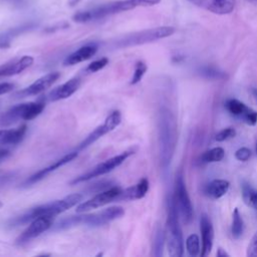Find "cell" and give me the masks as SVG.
<instances>
[{
    "instance_id": "d6986e66",
    "label": "cell",
    "mask_w": 257,
    "mask_h": 257,
    "mask_svg": "<svg viewBox=\"0 0 257 257\" xmlns=\"http://www.w3.org/2000/svg\"><path fill=\"white\" fill-rule=\"evenodd\" d=\"M79 85H80V79L78 77H73V78L69 79L68 81H66L65 83L54 88L48 94V98L51 101H56V100L67 98L78 89Z\"/></svg>"
},
{
    "instance_id": "7a4b0ae2",
    "label": "cell",
    "mask_w": 257,
    "mask_h": 257,
    "mask_svg": "<svg viewBox=\"0 0 257 257\" xmlns=\"http://www.w3.org/2000/svg\"><path fill=\"white\" fill-rule=\"evenodd\" d=\"M124 214V210L121 207L113 206L106 208L100 212L83 215H71L58 221L54 226V231L65 230L79 225H85L89 227H99L105 225L115 219L120 218Z\"/></svg>"
},
{
    "instance_id": "7402d4cb",
    "label": "cell",
    "mask_w": 257,
    "mask_h": 257,
    "mask_svg": "<svg viewBox=\"0 0 257 257\" xmlns=\"http://www.w3.org/2000/svg\"><path fill=\"white\" fill-rule=\"evenodd\" d=\"M229 182L222 179H216L211 181L206 187H205V194L211 199H219L223 197L228 189H229Z\"/></svg>"
},
{
    "instance_id": "7bdbcfd3",
    "label": "cell",
    "mask_w": 257,
    "mask_h": 257,
    "mask_svg": "<svg viewBox=\"0 0 257 257\" xmlns=\"http://www.w3.org/2000/svg\"><path fill=\"white\" fill-rule=\"evenodd\" d=\"M1 207H2V202L0 201V208H1Z\"/></svg>"
},
{
    "instance_id": "9a60e30c",
    "label": "cell",
    "mask_w": 257,
    "mask_h": 257,
    "mask_svg": "<svg viewBox=\"0 0 257 257\" xmlns=\"http://www.w3.org/2000/svg\"><path fill=\"white\" fill-rule=\"evenodd\" d=\"M77 151H74V152H70L66 155H64L63 157H61L60 159L56 160L55 162H53L51 165L39 170L38 172H36L35 174H33L32 176H30L24 183L25 186H28V185H32V184H35L36 182L42 180L43 178H45L48 174H50L51 172L55 171L56 169H59L60 167L66 165L67 163L71 162L73 159H75L77 157Z\"/></svg>"
},
{
    "instance_id": "1f68e13d",
    "label": "cell",
    "mask_w": 257,
    "mask_h": 257,
    "mask_svg": "<svg viewBox=\"0 0 257 257\" xmlns=\"http://www.w3.org/2000/svg\"><path fill=\"white\" fill-rule=\"evenodd\" d=\"M235 136H236V131L234 127H226L220 131L219 133H217V135L215 136V140L217 142H224L234 138Z\"/></svg>"
},
{
    "instance_id": "f1b7e54d",
    "label": "cell",
    "mask_w": 257,
    "mask_h": 257,
    "mask_svg": "<svg viewBox=\"0 0 257 257\" xmlns=\"http://www.w3.org/2000/svg\"><path fill=\"white\" fill-rule=\"evenodd\" d=\"M165 241H166L165 232L163 231L162 228H158L155 233V237H154V241H153V255L154 256L160 257L163 255Z\"/></svg>"
},
{
    "instance_id": "7c38bea8",
    "label": "cell",
    "mask_w": 257,
    "mask_h": 257,
    "mask_svg": "<svg viewBox=\"0 0 257 257\" xmlns=\"http://www.w3.org/2000/svg\"><path fill=\"white\" fill-rule=\"evenodd\" d=\"M226 109L234 116L241 118L249 125L257 123V112L236 98H230L225 102Z\"/></svg>"
},
{
    "instance_id": "ac0fdd59",
    "label": "cell",
    "mask_w": 257,
    "mask_h": 257,
    "mask_svg": "<svg viewBox=\"0 0 257 257\" xmlns=\"http://www.w3.org/2000/svg\"><path fill=\"white\" fill-rule=\"evenodd\" d=\"M33 63V57L29 55H24L20 59L12 60L8 63L0 66V77L3 76H12L18 74L28 68Z\"/></svg>"
},
{
    "instance_id": "8992f818",
    "label": "cell",
    "mask_w": 257,
    "mask_h": 257,
    "mask_svg": "<svg viewBox=\"0 0 257 257\" xmlns=\"http://www.w3.org/2000/svg\"><path fill=\"white\" fill-rule=\"evenodd\" d=\"M175 33V28L172 26H161L150 28L138 32L125 35L121 39L117 40L115 43L116 47H131L136 45H142L146 43H151L162 38H166Z\"/></svg>"
},
{
    "instance_id": "cb8c5ba5",
    "label": "cell",
    "mask_w": 257,
    "mask_h": 257,
    "mask_svg": "<svg viewBox=\"0 0 257 257\" xmlns=\"http://www.w3.org/2000/svg\"><path fill=\"white\" fill-rule=\"evenodd\" d=\"M45 107V102L42 99H39L34 102H26L25 108L23 111L22 119L30 120L39 115Z\"/></svg>"
},
{
    "instance_id": "d4e9b609",
    "label": "cell",
    "mask_w": 257,
    "mask_h": 257,
    "mask_svg": "<svg viewBox=\"0 0 257 257\" xmlns=\"http://www.w3.org/2000/svg\"><path fill=\"white\" fill-rule=\"evenodd\" d=\"M34 25L31 24V23H28V24H24V25H21L20 27H16V28H13L7 32H5L3 35L0 36V47L1 48H4V47H8L10 45V41L13 37H15L16 35L24 32V31H27L29 29H31Z\"/></svg>"
},
{
    "instance_id": "ffe728a7",
    "label": "cell",
    "mask_w": 257,
    "mask_h": 257,
    "mask_svg": "<svg viewBox=\"0 0 257 257\" xmlns=\"http://www.w3.org/2000/svg\"><path fill=\"white\" fill-rule=\"evenodd\" d=\"M97 51V46L95 44H87L81 46L76 51L69 54L63 61V65H74L76 63L82 62L91 58Z\"/></svg>"
},
{
    "instance_id": "5bb4252c",
    "label": "cell",
    "mask_w": 257,
    "mask_h": 257,
    "mask_svg": "<svg viewBox=\"0 0 257 257\" xmlns=\"http://www.w3.org/2000/svg\"><path fill=\"white\" fill-rule=\"evenodd\" d=\"M192 4L218 15L231 13L236 5V0H189Z\"/></svg>"
},
{
    "instance_id": "484cf974",
    "label": "cell",
    "mask_w": 257,
    "mask_h": 257,
    "mask_svg": "<svg viewBox=\"0 0 257 257\" xmlns=\"http://www.w3.org/2000/svg\"><path fill=\"white\" fill-rule=\"evenodd\" d=\"M242 197L245 204L257 211V190L253 189L249 184L242 185Z\"/></svg>"
},
{
    "instance_id": "83f0119b",
    "label": "cell",
    "mask_w": 257,
    "mask_h": 257,
    "mask_svg": "<svg viewBox=\"0 0 257 257\" xmlns=\"http://www.w3.org/2000/svg\"><path fill=\"white\" fill-rule=\"evenodd\" d=\"M243 231H244V222L239 210L236 208L234 209V212L232 215V226H231L232 236L235 239H238L243 234Z\"/></svg>"
},
{
    "instance_id": "ba28073f",
    "label": "cell",
    "mask_w": 257,
    "mask_h": 257,
    "mask_svg": "<svg viewBox=\"0 0 257 257\" xmlns=\"http://www.w3.org/2000/svg\"><path fill=\"white\" fill-rule=\"evenodd\" d=\"M174 200L183 222L185 224H189L193 218V207L185 185L182 172H179L176 175Z\"/></svg>"
},
{
    "instance_id": "e0dca14e",
    "label": "cell",
    "mask_w": 257,
    "mask_h": 257,
    "mask_svg": "<svg viewBox=\"0 0 257 257\" xmlns=\"http://www.w3.org/2000/svg\"><path fill=\"white\" fill-rule=\"evenodd\" d=\"M149 190V181L148 179H142L137 185L128 187L124 190H121L118 196L114 201H130V200H138L145 197Z\"/></svg>"
},
{
    "instance_id": "e575fe53",
    "label": "cell",
    "mask_w": 257,
    "mask_h": 257,
    "mask_svg": "<svg viewBox=\"0 0 257 257\" xmlns=\"http://www.w3.org/2000/svg\"><path fill=\"white\" fill-rule=\"evenodd\" d=\"M250 156H251V151L248 148H245V147L238 149L235 153V158L238 161H241V162L248 161Z\"/></svg>"
},
{
    "instance_id": "d590c367",
    "label": "cell",
    "mask_w": 257,
    "mask_h": 257,
    "mask_svg": "<svg viewBox=\"0 0 257 257\" xmlns=\"http://www.w3.org/2000/svg\"><path fill=\"white\" fill-rule=\"evenodd\" d=\"M202 74H204L205 76L209 77V78H221L224 76V74L222 72H219L218 70L212 68V67H205L204 69H202Z\"/></svg>"
},
{
    "instance_id": "4dcf8cb0",
    "label": "cell",
    "mask_w": 257,
    "mask_h": 257,
    "mask_svg": "<svg viewBox=\"0 0 257 257\" xmlns=\"http://www.w3.org/2000/svg\"><path fill=\"white\" fill-rule=\"evenodd\" d=\"M147 68H148L147 64L144 61H141V60L138 61L135 66V72L132 77L131 84H136L139 81H141V79L143 78V76L145 75V73L147 71Z\"/></svg>"
},
{
    "instance_id": "f546056e",
    "label": "cell",
    "mask_w": 257,
    "mask_h": 257,
    "mask_svg": "<svg viewBox=\"0 0 257 257\" xmlns=\"http://www.w3.org/2000/svg\"><path fill=\"white\" fill-rule=\"evenodd\" d=\"M186 249L191 256H197L200 253V240L196 234H191L186 240Z\"/></svg>"
},
{
    "instance_id": "277c9868",
    "label": "cell",
    "mask_w": 257,
    "mask_h": 257,
    "mask_svg": "<svg viewBox=\"0 0 257 257\" xmlns=\"http://www.w3.org/2000/svg\"><path fill=\"white\" fill-rule=\"evenodd\" d=\"M82 198H83V196L81 194L76 193V194L68 195L60 200H55V201H52V202H49V203H46L43 205L36 206L34 208H31L30 210H28L21 216L13 219V221H11V225L19 226L22 224H26L40 216L54 217L56 215H59L65 211H67L68 209L75 206L76 204H78L82 200Z\"/></svg>"
},
{
    "instance_id": "ee69618b",
    "label": "cell",
    "mask_w": 257,
    "mask_h": 257,
    "mask_svg": "<svg viewBox=\"0 0 257 257\" xmlns=\"http://www.w3.org/2000/svg\"><path fill=\"white\" fill-rule=\"evenodd\" d=\"M256 152H257V147H256Z\"/></svg>"
},
{
    "instance_id": "74e56055",
    "label": "cell",
    "mask_w": 257,
    "mask_h": 257,
    "mask_svg": "<svg viewBox=\"0 0 257 257\" xmlns=\"http://www.w3.org/2000/svg\"><path fill=\"white\" fill-rule=\"evenodd\" d=\"M217 256L218 257H229L230 255L223 248H219L217 251Z\"/></svg>"
},
{
    "instance_id": "30bf717a",
    "label": "cell",
    "mask_w": 257,
    "mask_h": 257,
    "mask_svg": "<svg viewBox=\"0 0 257 257\" xmlns=\"http://www.w3.org/2000/svg\"><path fill=\"white\" fill-rule=\"evenodd\" d=\"M121 189L113 186L110 187L104 191H101L100 193H98L97 195H95L94 197H92L91 199L80 203L77 207H76V212L77 213H83L92 209H96L99 207H102L110 202H113L115 200V198L118 196V194L120 193Z\"/></svg>"
},
{
    "instance_id": "603a6c76",
    "label": "cell",
    "mask_w": 257,
    "mask_h": 257,
    "mask_svg": "<svg viewBox=\"0 0 257 257\" xmlns=\"http://www.w3.org/2000/svg\"><path fill=\"white\" fill-rule=\"evenodd\" d=\"M25 104L26 103H20V104L14 105L11 108H9L7 111H5L0 117V123L2 125H10L22 119Z\"/></svg>"
},
{
    "instance_id": "3957f363",
    "label": "cell",
    "mask_w": 257,
    "mask_h": 257,
    "mask_svg": "<svg viewBox=\"0 0 257 257\" xmlns=\"http://www.w3.org/2000/svg\"><path fill=\"white\" fill-rule=\"evenodd\" d=\"M161 0H119L112 3L104 4L102 6L86 10L80 11L73 15L72 19L78 23H85L97 19H101L103 17L119 13L122 11L132 10L139 6H153L160 2Z\"/></svg>"
},
{
    "instance_id": "44dd1931",
    "label": "cell",
    "mask_w": 257,
    "mask_h": 257,
    "mask_svg": "<svg viewBox=\"0 0 257 257\" xmlns=\"http://www.w3.org/2000/svg\"><path fill=\"white\" fill-rule=\"evenodd\" d=\"M26 130L25 124L13 130H0V145H15L20 143L24 138Z\"/></svg>"
},
{
    "instance_id": "60d3db41",
    "label": "cell",
    "mask_w": 257,
    "mask_h": 257,
    "mask_svg": "<svg viewBox=\"0 0 257 257\" xmlns=\"http://www.w3.org/2000/svg\"><path fill=\"white\" fill-rule=\"evenodd\" d=\"M252 93H253V95L255 96V98L257 99V88H253V89H252Z\"/></svg>"
},
{
    "instance_id": "52a82bcc",
    "label": "cell",
    "mask_w": 257,
    "mask_h": 257,
    "mask_svg": "<svg viewBox=\"0 0 257 257\" xmlns=\"http://www.w3.org/2000/svg\"><path fill=\"white\" fill-rule=\"evenodd\" d=\"M133 154H134V151L131 150V151L122 152L121 154L116 155V156H114L110 159H107L104 162L96 165L95 167H93L89 171L85 172L84 174L74 178L70 182V185H75V184H79V183H82V182H86V181H89V180H91L95 177H99V176L104 175V174L112 171L116 167H118L120 164H122Z\"/></svg>"
},
{
    "instance_id": "4316f807",
    "label": "cell",
    "mask_w": 257,
    "mask_h": 257,
    "mask_svg": "<svg viewBox=\"0 0 257 257\" xmlns=\"http://www.w3.org/2000/svg\"><path fill=\"white\" fill-rule=\"evenodd\" d=\"M225 156V151L221 147L213 148L211 150L206 151L200 158L201 163H216L223 160Z\"/></svg>"
},
{
    "instance_id": "b9f144b4",
    "label": "cell",
    "mask_w": 257,
    "mask_h": 257,
    "mask_svg": "<svg viewBox=\"0 0 257 257\" xmlns=\"http://www.w3.org/2000/svg\"><path fill=\"white\" fill-rule=\"evenodd\" d=\"M248 2H250V3H252L253 5H255V6H257V0H247Z\"/></svg>"
},
{
    "instance_id": "8d00e7d4",
    "label": "cell",
    "mask_w": 257,
    "mask_h": 257,
    "mask_svg": "<svg viewBox=\"0 0 257 257\" xmlns=\"http://www.w3.org/2000/svg\"><path fill=\"white\" fill-rule=\"evenodd\" d=\"M13 88H14V84L13 83H10V82H2V83H0V95L12 91Z\"/></svg>"
},
{
    "instance_id": "4fadbf2b",
    "label": "cell",
    "mask_w": 257,
    "mask_h": 257,
    "mask_svg": "<svg viewBox=\"0 0 257 257\" xmlns=\"http://www.w3.org/2000/svg\"><path fill=\"white\" fill-rule=\"evenodd\" d=\"M60 77V73L57 71L47 73L37 80H35L33 83H31L28 87L22 89L21 91H18L15 96L16 97H25L29 95H37L40 92L46 90L48 87H50L58 78Z\"/></svg>"
},
{
    "instance_id": "9c48e42d",
    "label": "cell",
    "mask_w": 257,
    "mask_h": 257,
    "mask_svg": "<svg viewBox=\"0 0 257 257\" xmlns=\"http://www.w3.org/2000/svg\"><path fill=\"white\" fill-rule=\"evenodd\" d=\"M121 120V114L119 110H113L112 112H110L108 114V116L105 118L104 122L97 126L94 131H92L76 148V151H81L85 148H87L88 146L92 145L94 142H96L98 139H100L102 136H104L105 134L111 132L112 130H114Z\"/></svg>"
},
{
    "instance_id": "6da1fadb",
    "label": "cell",
    "mask_w": 257,
    "mask_h": 257,
    "mask_svg": "<svg viewBox=\"0 0 257 257\" xmlns=\"http://www.w3.org/2000/svg\"><path fill=\"white\" fill-rule=\"evenodd\" d=\"M160 162L166 169L174 156L177 145V121L174 113L168 107H161L158 116Z\"/></svg>"
},
{
    "instance_id": "836d02e7",
    "label": "cell",
    "mask_w": 257,
    "mask_h": 257,
    "mask_svg": "<svg viewBox=\"0 0 257 257\" xmlns=\"http://www.w3.org/2000/svg\"><path fill=\"white\" fill-rule=\"evenodd\" d=\"M248 257H257V232L253 235L248 247H247Z\"/></svg>"
},
{
    "instance_id": "5b68a950",
    "label": "cell",
    "mask_w": 257,
    "mask_h": 257,
    "mask_svg": "<svg viewBox=\"0 0 257 257\" xmlns=\"http://www.w3.org/2000/svg\"><path fill=\"white\" fill-rule=\"evenodd\" d=\"M165 234L169 255L172 257H181L184 253V242L179 224V212L174 196L170 197L168 200V216Z\"/></svg>"
},
{
    "instance_id": "d6a6232c",
    "label": "cell",
    "mask_w": 257,
    "mask_h": 257,
    "mask_svg": "<svg viewBox=\"0 0 257 257\" xmlns=\"http://www.w3.org/2000/svg\"><path fill=\"white\" fill-rule=\"evenodd\" d=\"M107 63H108V59L106 57L97 59L95 61H92L90 64H88V66L86 67V71L87 72H96V71L100 70L101 68H103Z\"/></svg>"
},
{
    "instance_id": "f35d334b",
    "label": "cell",
    "mask_w": 257,
    "mask_h": 257,
    "mask_svg": "<svg viewBox=\"0 0 257 257\" xmlns=\"http://www.w3.org/2000/svg\"><path fill=\"white\" fill-rule=\"evenodd\" d=\"M9 151L8 150H4V149H0V161L3 159H6L9 156Z\"/></svg>"
},
{
    "instance_id": "ab89813d",
    "label": "cell",
    "mask_w": 257,
    "mask_h": 257,
    "mask_svg": "<svg viewBox=\"0 0 257 257\" xmlns=\"http://www.w3.org/2000/svg\"><path fill=\"white\" fill-rule=\"evenodd\" d=\"M5 1H8V2L16 4V5H20V4H23L25 0H5Z\"/></svg>"
},
{
    "instance_id": "8fae6325",
    "label": "cell",
    "mask_w": 257,
    "mask_h": 257,
    "mask_svg": "<svg viewBox=\"0 0 257 257\" xmlns=\"http://www.w3.org/2000/svg\"><path fill=\"white\" fill-rule=\"evenodd\" d=\"M53 217L51 216H40L33 219L30 225L26 228L25 231L17 238V244H24L31 239L39 236L41 233L47 231L49 228H52Z\"/></svg>"
},
{
    "instance_id": "2e32d148",
    "label": "cell",
    "mask_w": 257,
    "mask_h": 257,
    "mask_svg": "<svg viewBox=\"0 0 257 257\" xmlns=\"http://www.w3.org/2000/svg\"><path fill=\"white\" fill-rule=\"evenodd\" d=\"M200 230L202 236V251L201 256L205 257L209 255L213 247L214 240V229L212 222L207 214H202L200 219Z\"/></svg>"
}]
</instances>
